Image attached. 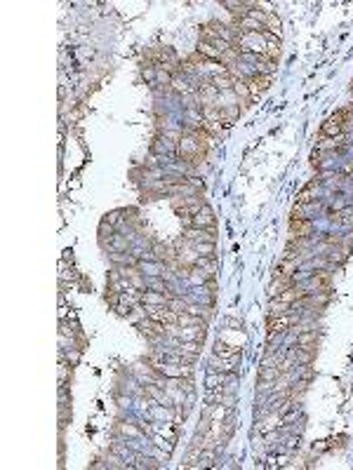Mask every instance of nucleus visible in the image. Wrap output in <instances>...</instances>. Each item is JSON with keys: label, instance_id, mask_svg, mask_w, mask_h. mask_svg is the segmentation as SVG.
Masks as SVG:
<instances>
[{"label": "nucleus", "instance_id": "f257e3e1", "mask_svg": "<svg viewBox=\"0 0 353 470\" xmlns=\"http://www.w3.org/2000/svg\"><path fill=\"white\" fill-rule=\"evenodd\" d=\"M238 50H247V52H255L257 57L264 54L266 50V33H243L240 35V43L235 45Z\"/></svg>", "mask_w": 353, "mask_h": 470}, {"label": "nucleus", "instance_id": "f03ea898", "mask_svg": "<svg viewBox=\"0 0 353 470\" xmlns=\"http://www.w3.org/2000/svg\"><path fill=\"white\" fill-rule=\"evenodd\" d=\"M332 285V270H327V268H321V270H316V273H311V278L306 280V285L304 287L311 292H321V289H330Z\"/></svg>", "mask_w": 353, "mask_h": 470}, {"label": "nucleus", "instance_id": "7ed1b4c3", "mask_svg": "<svg viewBox=\"0 0 353 470\" xmlns=\"http://www.w3.org/2000/svg\"><path fill=\"white\" fill-rule=\"evenodd\" d=\"M316 231V224L311 219H289V233L288 240H294V237H311Z\"/></svg>", "mask_w": 353, "mask_h": 470}, {"label": "nucleus", "instance_id": "20e7f679", "mask_svg": "<svg viewBox=\"0 0 353 470\" xmlns=\"http://www.w3.org/2000/svg\"><path fill=\"white\" fill-rule=\"evenodd\" d=\"M191 228H217V219H214V212L205 205L203 209L198 214H193L191 219Z\"/></svg>", "mask_w": 353, "mask_h": 470}, {"label": "nucleus", "instance_id": "39448f33", "mask_svg": "<svg viewBox=\"0 0 353 470\" xmlns=\"http://www.w3.org/2000/svg\"><path fill=\"white\" fill-rule=\"evenodd\" d=\"M318 334H321L318 329L301 331V334H297V339H294V346H297V348H306V351H318V343H321V336H318Z\"/></svg>", "mask_w": 353, "mask_h": 470}, {"label": "nucleus", "instance_id": "423d86ee", "mask_svg": "<svg viewBox=\"0 0 353 470\" xmlns=\"http://www.w3.org/2000/svg\"><path fill=\"white\" fill-rule=\"evenodd\" d=\"M170 296L172 294H160V292H151V289H146V292L141 294V306H167Z\"/></svg>", "mask_w": 353, "mask_h": 470}, {"label": "nucleus", "instance_id": "0eeeda50", "mask_svg": "<svg viewBox=\"0 0 353 470\" xmlns=\"http://www.w3.org/2000/svg\"><path fill=\"white\" fill-rule=\"evenodd\" d=\"M261 26H264V33L280 38V19H278V14H276V12H264Z\"/></svg>", "mask_w": 353, "mask_h": 470}, {"label": "nucleus", "instance_id": "6e6552de", "mask_svg": "<svg viewBox=\"0 0 353 470\" xmlns=\"http://www.w3.org/2000/svg\"><path fill=\"white\" fill-rule=\"evenodd\" d=\"M280 52H283V47H280V38H276V35H268V33H266V50H264V57H266L268 61H276V64H278Z\"/></svg>", "mask_w": 353, "mask_h": 470}, {"label": "nucleus", "instance_id": "1a4fd4ad", "mask_svg": "<svg viewBox=\"0 0 353 470\" xmlns=\"http://www.w3.org/2000/svg\"><path fill=\"white\" fill-rule=\"evenodd\" d=\"M321 134H322V137H330V139H334V137H337V139H339V137H342V134H344V129H342V122H339V120H337V118L332 116L330 120H325V122H322V127H321Z\"/></svg>", "mask_w": 353, "mask_h": 470}, {"label": "nucleus", "instance_id": "9d476101", "mask_svg": "<svg viewBox=\"0 0 353 470\" xmlns=\"http://www.w3.org/2000/svg\"><path fill=\"white\" fill-rule=\"evenodd\" d=\"M247 80V85H250V89H252V96L257 94V92H264L268 87V75H264V73H252V75H247L245 78Z\"/></svg>", "mask_w": 353, "mask_h": 470}, {"label": "nucleus", "instance_id": "9b49d317", "mask_svg": "<svg viewBox=\"0 0 353 470\" xmlns=\"http://www.w3.org/2000/svg\"><path fill=\"white\" fill-rule=\"evenodd\" d=\"M294 282H297V275H294V278H273V282L268 285V294H271V299H273V296H278L280 292H285L288 287H292Z\"/></svg>", "mask_w": 353, "mask_h": 470}, {"label": "nucleus", "instance_id": "f8f14e48", "mask_svg": "<svg viewBox=\"0 0 353 470\" xmlns=\"http://www.w3.org/2000/svg\"><path fill=\"white\" fill-rule=\"evenodd\" d=\"M235 29H238L240 33H264L261 22L255 19V17H245V19H240V24H238Z\"/></svg>", "mask_w": 353, "mask_h": 470}, {"label": "nucleus", "instance_id": "ddd939ff", "mask_svg": "<svg viewBox=\"0 0 353 470\" xmlns=\"http://www.w3.org/2000/svg\"><path fill=\"white\" fill-rule=\"evenodd\" d=\"M292 313V303H285L280 299H271L268 306V318H280V315H289Z\"/></svg>", "mask_w": 353, "mask_h": 470}, {"label": "nucleus", "instance_id": "4468645a", "mask_svg": "<svg viewBox=\"0 0 353 470\" xmlns=\"http://www.w3.org/2000/svg\"><path fill=\"white\" fill-rule=\"evenodd\" d=\"M210 80H212V85L217 87L219 92H226V89H231V87L235 85V78L231 73H226V71L224 73H219V75H212Z\"/></svg>", "mask_w": 353, "mask_h": 470}, {"label": "nucleus", "instance_id": "2eb2a0df", "mask_svg": "<svg viewBox=\"0 0 353 470\" xmlns=\"http://www.w3.org/2000/svg\"><path fill=\"white\" fill-rule=\"evenodd\" d=\"M214 355H219V357H235L238 355V346H228L226 341H219L214 343Z\"/></svg>", "mask_w": 353, "mask_h": 470}, {"label": "nucleus", "instance_id": "dca6fc26", "mask_svg": "<svg viewBox=\"0 0 353 470\" xmlns=\"http://www.w3.org/2000/svg\"><path fill=\"white\" fill-rule=\"evenodd\" d=\"M198 52L203 54L205 59H214V61H219V59H222V52H219L214 45H210V43H200V45H198Z\"/></svg>", "mask_w": 353, "mask_h": 470}, {"label": "nucleus", "instance_id": "f3484780", "mask_svg": "<svg viewBox=\"0 0 353 470\" xmlns=\"http://www.w3.org/2000/svg\"><path fill=\"white\" fill-rule=\"evenodd\" d=\"M280 379V369L278 367H261V372H259V381H268V383H273V381H278Z\"/></svg>", "mask_w": 353, "mask_h": 470}, {"label": "nucleus", "instance_id": "a211bd4d", "mask_svg": "<svg viewBox=\"0 0 353 470\" xmlns=\"http://www.w3.org/2000/svg\"><path fill=\"white\" fill-rule=\"evenodd\" d=\"M146 289H151V292H160V294H170L165 280H160L158 275H156V278H146Z\"/></svg>", "mask_w": 353, "mask_h": 470}, {"label": "nucleus", "instance_id": "6ab92c4d", "mask_svg": "<svg viewBox=\"0 0 353 470\" xmlns=\"http://www.w3.org/2000/svg\"><path fill=\"white\" fill-rule=\"evenodd\" d=\"M167 308L174 310V313H186L189 303H186L184 299H179V296H170V301H167Z\"/></svg>", "mask_w": 353, "mask_h": 470}, {"label": "nucleus", "instance_id": "aec40b11", "mask_svg": "<svg viewBox=\"0 0 353 470\" xmlns=\"http://www.w3.org/2000/svg\"><path fill=\"white\" fill-rule=\"evenodd\" d=\"M309 209H311V205L297 203L292 207V219H309Z\"/></svg>", "mask_w": 353, "mask_h": 470}, {"label": "nucleus", "instance_id": "412c9836", "mask_svg": "<svg viewBox=\"0 0 353 470\" xmlns=\"http://www.w3.org/2000/svg\"><path fill=\"white\" fill-rule=\"evenodd\" d=\"M195 252L203 257H214V242H195Z\"/></svg>", "mask_w": 353, "mask_h": 470}, {"label": "nucleus", "instance_id": "4be33fe9", "mask_svg": "<svg viewBox=\"0 0 353 470\" xmlns=\"http://www.w3.org/2000/svg\"><path fill=\"white\" fill-rule=\"evenodd\" d=\"M179 351L186 352V355H198V352H200V343L198 341H184Z\"/></svg>", "mask_w": 353, "mask_h": 470}, {"label": "nucleus", "instance_id": "5701e85b", "mask_svg": "<svg viewBox=\"0 0 353 470\" xmlns=\"http://www.w3.org/2000/svg\"><path fill=\"white\" fill-rule=\"evenodd\" d=\"M111 242H113V247H116V252H128V237H123V235H113V237H111Z\"/></svg>", "mask_w": 353, "mask_h": 470}, {"label": "nucleus", "instance_id": "b1692460", "mask_svg": "<svg viewBox=\"0 0 353 470\" xmlns=\"http://www.w3.org/2000/svg\"><path fill=\"white\" fill-rule=\"evenodd\" d=\"M118 430H120L123 435H139V428H137V426H128V423H120Z\"/></svg>", "mask_w": 353, "mask_h": 470}, {"label": "nucleus", "instance_id": "393cba45", "mask_svg": "<svg viewBox=\"0 0 353 470\" xmlns=\"http://www.w3.org/2000/svg\"><path fill=\"white\" fill-rule=\"evenodd\" d=\"M120 214H123V212H118V209H116V212H108L106 216H104V221L111 224V226H118V221H120Z\"/></svg>", "mask_w": 353, "mask_h": 470}, {"label": "nucleus", "instance_id": "a878e982", "mask_svg": "<svg viewBox=\"0 0 353 470\" xmlns=\"http://www.w3.org/2000/svg\"><path fill=\"white\" fill-rule=\"evenodd\" d=\"M226 324H228V327H243V324H240L238 320H233V318H231V320H226Z\"/></svg>", "mask_w": 353, "mask_h": 470}]
</instances>
